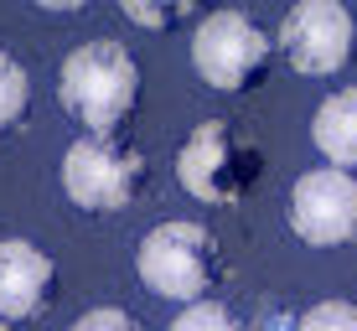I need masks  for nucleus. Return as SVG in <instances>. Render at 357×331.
<instances>
[{
	"mask_svg": "<svg viewBox=\"0 0 357 331\" xmlns=\"http://www.w3.org/2000/svg\"><path fill=\"white\" fill-rule=\"evenodd\" d=\"M57 99L83 130L114 134L140 104V68L119 42H89L68 52L57 72Z\"/></svg>",
	"mask_w": 357,
	"mask_h": 331,
	"instance_id": "f257e3e1",
	"label": "nucleus"
},
{
	"mask_svg": "<svg viewBox=\"0 0 357 331\" xmlns=\"http://www.w3.org/2000/svg\"><path fill=\"white\" fill-rule=\"evenodd\" d=\"M135 269H140L145 290L166 300H207L218 285H223V249H218L213 228L202 223H161L140 238V254H135Z\"/></svg>",
	"mask_w": 357,
	"mask_h": 331,
	"instance_id": "f03ea898",
	"label": "nucleus"
},
{
	"mask_svg": "<svg viewBox=\"0 0 357 331\" xmlns=\"http://www.w3.org/2000/svg\"><path fill=\"white\" fill-rule=\"evenodd\" d=\"M259 171H264L259 145L243 130H233L228 119H202V125L187 134L181 155H176L181 187H187L197 202H213V207L238 202L243 192L259 181Z\"/></svg>",
	"mask_w": 357,
	"mask_h": 331,
	"instance_id": "7ed1b4c3",
	"label": "nucleus"
},
{
	"mask_svg": "<svg viewBox=\"0 0 357 331\" xmlns=\"http://www.w3.org/2000/svg\"><path fill=\"white\" fill-rule=\"evenodd\" d=\"M145 187V155L119 134H83L63 155V192L83 213H114L130 207Z\"/></svg>",
	"mask_w": 357,
	"mask_h": 331,
	"instance_id": "20e7f679",
	"label": "nucleus"
},
{
	"mask_svg": "<svg viewBox=\"0 0 357 331\" xmlns=\"http://www.w3.org/2000/svg\"><path fill=\"white\" fill-rule=\"evenodd\" d=\"M192 68L207 88L238 93L264 78L269 68V36L243 10H213L192 36Z\"/></svg>",
	"mask_w": 357,
	"mask_h": 331,
	"instance_id": "39448f33",
	"label": "nucleus"
},
{
	"mask_svg": "<svg viewBox=\"0 0 357 331\" xmlns=\"http://www.w3.org/2000/svg\"><path fill=\"white\" fill-rule=\"evenodd\" d=\"M290 228L311 249H347V243H357V176L337 166L305 171L290 192Z\"/></svg>",
	"mask_w": 357,
	"mask_h": 331,
	"instance_id": "423d86ee",
	"label": "nucleus"
},
{
	"mask_svg": "<svg viewBox=\"0 0 357 331\" xmlns=\"http://www.w3.org/2000/svg\"><path fill=\"white\" fill-rule=\"evenodd\" d=\"M352 16L337 0H301L280 26V47H285L290 68L305 78H326L352 63Z\"/></svg>",
	"mask_w": 357,
	"mask_h": 331,
	"instance_id": "0eeeda50",
	"label": "nucleus"
},
{
	"mask_svg": "<svg viewBox=\"0 0 357 331\" xmlns=\"http://www.w3.org/2000/svg\"><path fill=\"white\" fill-rule=\"evenodd\" d=\"M57 295V264L26 238H0V321H31Z\"/></svg>",
	"mask_w": 357,
	"mask_h": 331,
	"instance_id": "6e6552de",
	"label": "nucleus"
},
{
	"mask_svg": "<svg viewBox=\"0 0 357 331\" xmlns=\"http://www.w3.org/2000/svg\"><path fill=\"white\" fill-rule=\"evenodd\" d=\"M311 140L326 155V166L357 171V88H342L316 109L311 119Z\"/></svg>",
	"mask_w": 357,
	"mask_h": 331,
	"instance_id": "1a4fd4ad",
	"label": "nucleus"
},
{
	"mask_svg": "<svg viewBox=\"0 0 357 331\" xmlns=\"http://www.w3.org/2000/svg\"><path fill=\"white\" fill-rule=\"evenodd\" d=\"M31 109V78L10 52H0V134L16 130Z\"/></svg>",
	"mask_w": 357,
	"mask_h": 331,
	"instance_id": "9d476101",
	"label": "nucleus"
},
{
	"mask_svg": "<svg viewBox=\"0 0 357 331\" xmlns=\"http://www.w3.org/2000/svg\"><path fill=\"white\" fill-rule=\"evenodd\" d=\"M192 6H197V0H119V10H125L135 26H145V31L181 26V21L192 16Z\"/></svg>",
	"mask_w": 357,
	"mask_h": 331,
	"instance_id": "9b49d317",
	"label": "nucleus"
},
{
	"mask_svg": "<svg viewBox=\"0 0 357 331\" xmlns=\"http://www.w3.org/2000/svg\"><path fill=\"white\" fill-rule=\"evenodd\" d=\"M171 331H243V321L228 311L223 300H192L187 311L171 321Z\"/></svg>",
	"mask_w": 357,
	"mask_h": 331,
	"instance_id": "f8f14e48",
	"label": "nucleus"
},
{
	"mask_svg": "<svg viewBox=\"0 0 357 331\" xmlns=\"http://www.w3.org/2000/svg\"><path fill=\"white\" fill-rule=\"evenodd\" d=\"M295 331H357V305L352 300H321L295 321Z\"/></svg>",
	"mask_w": 357,
	"mask_h": 331,
	"instance_id": "ddd939ff",
	"label": "nucleus"
},
{
	"mask_svg": "<svg viewBox=\"0 0 357 331\" xmlns=\"http://www.w3.org/2000/svg\"><path fill=\"white\" fill-rule=\"evenodd\" d=\"M68 331H145V326L130 311H119V305H98V311H83Z\"/></svg>",
	"mask_w": 357,
	"mask_h": 331,
	"instance_id": "4468645a",
	"label": "nucleus"
},
{
	"mask_svg": "<svg viewBox=\"0 0 357 331\" xmlns=\"http://www.w3.org/2000/svg\"><path fill=\"white\" fill-rule=\"evenodd\" d=\"M36 6H47V10H83L89 0H36Z\"/></svg>",
	"mask_w": 357,
	"mask_h": 331,
	"instance_id": "2eb2a0df",
	"label": "nucleus"
},
{
	"mask_svg": "<svg viewBox=\"0 0 357 331\" xmlns=\"http://www.w3.org/2000/svg\"><path fill=\"white\" fill-rule=\"evenodd\" d=\"M0 331H10V326H6V321H0Z\"/></svg>",
	"mask_w": 357,
	"mask_h": 331,
	"instance_id": "dca6fc26",
	"label": "nucleus"
}]
</instances>
